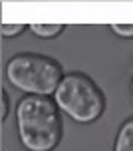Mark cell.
Returning <instances> with one entry per match:
<instances>
[{
	"mask_svg": "<svg viewBox=\"0 0 133 151\" xmlns=\"http://www.w3.org/2000/svg\"><path fill=\"white\" fill-rule=\"evenodd\" d=\"M16 129L24 149L54 151L62 141L60 107L44 96H24L16 106Z\"/></svg>",
	"mask_w": 133,
	"mask_h": 151,
	"instance_id": "obj_1",
	"label": "cell"
},
{
	"mask_svg": "<svg viewBox=\"0 0 133 151\" xmlns=\"http://www.w3.org/2000/svg\"><path fill=\"white\" fill-rule=\"evenodd\" d=\"M64 76L62 64L44 54L22 52L12 56L6 64L8 82L26 96L50 98L60 88Z\"/></svg>",
	"mask_w": 133,
	"mask_h": 151,
	"instance_id": "obj_2",
	"label": "cell"
},
{
	"mask_svg": "<svg viewBox=\"0 0 133 151\" xmlns=\"http://www.w3.org/2000/svg\"><path fill=\"white\" fill-rule=\"evenodd\" d=\"M54 101L60 111L78 123H91L105 111V96L101 88L81 72H70L64 76L54 93Z\"/></svg>",
	"mask_w": 133,
	"mask_h": 151,
	"instance_id": "obj_3",
	"label": "cell"
},
{
	"mask_svg": "<svg viewBox=\"0 0 133 151\" xmlns=\"http://www.w3.org/2000/svg\"><path fill=\"white\" fill-rule=\"evenodd\" d=\"M113 151H133V115L121 123L117 137H115Z\"/></svg>",
	"mask_w": 133,
	"mask_h": 151,
	"instance_id": "obj_4",
	"label": "cell"
},
{
	"mask_svg": "<svg viewBox=\"0 0 133 151\" xmlns=\"http://www.w3.org/2000/svg\"><path fill=\"white\" fill-rule=\"evenodd\" d=\"M66 30V26L64 24H30V32L32 34H36L38 38H56L58 34H62V32Z\"/></svg>",
	"mask_w": 133,
	"mask_h": 151,
	"instance_id": "obj_5",
	"label": "cell"
},
{
	"mask_svg": "<svg viewBox=\"0 0 133 151\" xmlns=\"http://www.w3.org/2000/svg\"><path fill=\"white\" fill-rule=\"evenodd\" d=\"M24 30H30V26L28 24H22V22H14V24L4 22L0 26V32H2L4 38H16L18 34H22Z\"/></svg>",
	"mask_w": 133,
	"mask_h": 151,
	"instance_id": "obj_6",
	"label": "cell"
},
{
	"mask_svg": "<svg viewBox=\"0 0 133 151\" xmlns=\"http://www.w3.org/2000/svg\"><path fill=\"white\" fill-rule=\"evenodd\" d=\"M109 30L113 32V34H117L119 38L133 40V24H111Z\"/></svg>",
	"mask_w": 133,
	"mask_h": 151,
	"instance_id": "obj_7",
	"label": "cell"
},
{
	"mask_svg": "<svg viewBox=\"0 0 133 151\" xmlns=\"http://www.w3.org/2000/svg\"><path fill=\"white\" fill-rule=\"evenodd\" d=\"M8 111H10V96H8L6 90H2V121L8 119Z\"/></svg>",
	"mask_w": 133,
	"mask_h": 151,
	"instance_id": "obj_8",
	"label": "cell"
},
{
	"mask_svg": "<svg viewBox=\"0 0 133 151\" xmlns=\"http://www.w3.org/2000/svg\"><path fill=\"white\" fill-rule=\"evenodd\" d=\"M131 96H133V78H131Z\"/></svg>",
	"mask_w": 133,
	"mask_h": 151,
	"instance_id": "obj_9",
	"label": "cell"
}]
</instances>
